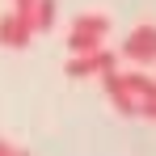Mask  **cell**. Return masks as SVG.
<instances>
[{
    "label": "cell",
    "instance_id": "52a82bcc",
    "mask_svg": "<svg viewBox=\"0 0 156 156\" xmlns=\"http://www.w3.org/2000/svg\"><path fill=\"white\" fill-rule=\"evenodd\" d=\"M0 156H21V144H9V139H0Z\"/></svg>",
    "mask_w": 156,
    "mask_h": 156
},
{
    "label": "cell",
    "instance_id": "5b68a950",
    "mask_svg": "<svg viewBox=\"0 0 156 156\" xmlns=\"http://www.w3.org/2000/svg\"><path fill=\"white\" fill-rule=\"evenodd\" d=\"M55 17H59V0H34V13H30L34 34H47L55 26Z\"/></svg>",
    "mask_w": 156,
    "mask_h": 156
},
{
    "label": "cell",
    "instance_id": "3957f363",
    "mask_svg": "<svg viewBox=\"0 0 156 156\" xmlns=\"http://www.w3.org/2000/svg\"><path fill=\"white\" fill-rule=\"evenodd\" d=\"M122 55L131 63H156V26H135L122 42Z\"/></svg>",
    "mask_w": 156,
    "mask_h": 156
},
{
    "label": "cell",
    "instance_id": "6da1fadb",
    "mask_svg": "<svg viewBox=\"0 0 156 156\" xmlns=\"http://www.w3.org/2000/svg\"><path fill=\"white\" fill-rule=\"evenodd\" d=\"M105 34H110V17L105 13H80L76 21H72V34H68V51L80 55V51H93V47H101Z\"/></svg>",
    "mask_w": 156,
    "mask_h": 156
},
{
    "label": "cell",
    "instance_id": "8992f818",
    "mask_svg": "<svg viewBox=\"0 0 156 156\" xmlns=\"http://www.w3.org/2000/svg\"><path fill=\"white\" fill-rule=\"evenodd\" d=\"M13 13H17V17H30V13H34V0H13Z\"/></svg>",
    "mask_w": 156,
    "mask_h": 156
},
{
    "label": "cell",
    "instance_id": "7a4b0ae2",
    "mask_svg": "<svg viewBox=\"0 0 156 156\" xmlns=\"http://www.w3.org/2000/svg\"><path fill=\"white\" fill-rule=\"evenodd\" d=\"M110 68H118V55L114 51H105V42L101 47H93V51H80L68 59V76L72 80H89V76H101V72H110Z\"/></svg>",
    "mask_w": 156,
    "mask_h": 156
},
{
    "label": "cell",
    "instance_id": "277c9868",
    "mask_svg": "<svg viewBox=\"0 0 156 156\" xmlns=\"http://www.w3.org/2000/svg\"><path fill=\"white\" fill-rule=\"evenodd\" d=\"M30 38H34V21L30 17H17L13 9L0 17V47H9V51H21L30 47Z\"/></svg>",
    "mask_w": 156,
    "mask_h": 156
}]
</instances>
